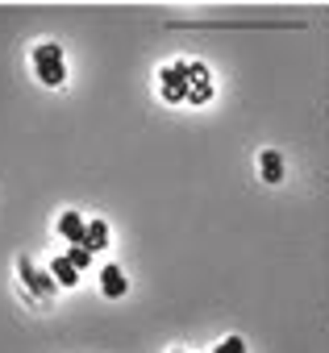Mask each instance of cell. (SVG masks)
Masks as SVG:
<instances>
[{"label": "cell", "instance_id": "1", "mask_svg": "<svg viewBox=\"0 0 329 353\" xmlns=\"http://www.w3.org/2000/svg\"><path fill=\"white\" fill-rule=\"evenodd\" d=\"M30 63H34V71H38V79L46 88H63L67 83V59H63L59 42H38L30 50Z\"/></svg>", "mask_w": 329, "mask_h": 353}, {"label": "cell", "instance_id": "2", "mask_svg": "<svg viewBox=\"0 0 329 353\" xmlns=\"http://www.w3.org/2000/svg\"><path fill=\"white\" fill-rule=\"evenodd\" d=\"M17 274H21V287H30V295H38V299H50L55 295V274H46V270H38L26 254L17 258Z\"/></svg>", "mask_w": 329, "mask_h": 353}, {"label": "cell", "instance_id": "3", "mask_svg": "<svg viewBox=\"0 0 329 353\" xmlns=\"http://www.w3.org/2000/svg\"><path fill=\"white\" fill-rule=\"evenodd\" d=\"M158 83H162V100H188V63H171L158 71Z\"/></svg>", "mask_w": 329, "mask_h": 353}, {"label": "cell", "instance_id": "4", "mask_svg": "<svg viewBox=\"0 0 329 353\" xmlns=\"http://www.w3.org/2000/svg\"><path fill=\"white\" fill-rule=\"evenodd\" d=\"M100 295L104 299H125L129 295V274L121 266H100Z\"/></svg>", "mask_w": 329, "mask_h": 353}, {"label": "cell", "instance_id": "5", "mask_svg": "<svg viewBox=\"0 0 329 353\" xmlns=\"http://www.w3.org/2000/svg\"><path fill=\"white\" fill-rule=\"evenodd\" d=\"M59 237H63L67 245H84V237H88V221H84L79 212H63V216H59Z\"/></svg>", "mask_w": 329, "mask_h": 353}, {"label": "cell", "instance_id": "6", "mask_svg": "<svg viewBox=\"0 0 329 353\" xmlns=\"http://www.w3.org/2000/svg\"><path fill=\"white\" fill-rule=\"evenodd\" d=\"M258 174H263L267 183H279L283 179V154L279 150H263L258 154Z\"/></svg>", "mask_w": 329, "mask_h": 353}, {"label": "cell", "instance_id": "7", "mask_svg": "<svg viewBox=\"0 0 329 353\" xmlns=\"http://www.w3.org/2000/svg\"><path fill=\"white\" fill-rule=\"evenodd\" d=\"M50 274H55V283H59V287H75V283H79V266H75L67 254L50 262Z\"/></svg>", "mask_w": 329, "mask_h": 353}, {"label": "cell", "instance_id": "8", "mask_svg": "<svg viewBox=\"0 0 329 353\" xmlns=\"http://www.w3.org/2000/svg\"><path fill=\"white\" fill-rule=\"evenodd\" d=\"M109 241H113V237H109V225H104L100 216L88 221V237H84V245H88L92 254H100V250H109Z\"/></svg>", "mask_w": 329, "mask_h": 353}, {"label": "cell", "instance_id": "9", "mask_svg": "<svg viewBox=\"0 0 329 353\" xmlns=\"http://www.w3.org/2000/svg\"><path fill=\"white\" fill-rule=\"evenodd\" d=\"M67 258H71V262H75V266H79V270H88V266H92V262H96V254H92V250H88V245H71V250H67Z\"/></svg>", "mask_w": 329, "mask_h": 353}, {"label": "cell", "instance_id": "10", "mask_svg": "<svg viewBox=\"0 0 329 353\" xmlns=\"http://www.w3.org/2000/svg\"><path fill=\"white\" fill-rule=\"evenodd\" d=\"M213 353H246V341H242V336H221Z\"/></svg>", "mask_w": 329, "mask_h": 353}, {"label": "cell", "instance_id": "11", "mask_svg": "<svg viewBox=\"0 0 329 353\" xmlns=\"http://www.w3.org/2000/svg\"><path fill=\"white\" fill-rule=\"evenodd\" d=\"M171 353H188V349H171Z\"/></svg>", "mask_w": 329, "mask_h": 353}, {"label": "cell", "instance_id": "12", "mask_svg": "<svg viewBox=\"0 0 329 353\" xmlns=\"http://www.w3.org/2000/svg\"><path fill=\"white\" fill-rule=\"evenodd\" d=\"M192 5H196V0H192Z\"/></svg>", "mask_w": 329, "mask_h": 353}]
</instances>
